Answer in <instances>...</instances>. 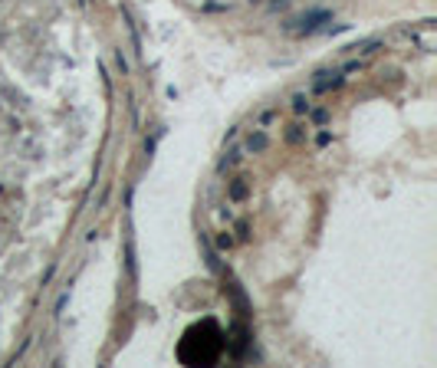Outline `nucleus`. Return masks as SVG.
<instances>
[{
	"label": "nucleus",
	"instance_id": "nucleus-3",
	"mask_svg": "<svg viewBox=\"0 0 437 368\" xmlns=\"http://www.w3.org/2000/svg\"><path fill=\"white\" fill-rule=\"evenodd\" d=\"M250 148H253V152L266 148V135H253V138H250Z\"/></svg>",
	"mask_w": 437,
	"mask_h": 368
},
{
	"label": "nucleus",
	"instance_id": "nucleus-1",
	"mask_svg": "<svg viewBox=\"0 0 437 368\" xmlns=\"http://www.w3.org/2000/svg\"><path fill=\"white\" fill-rule=\"evenodd\" d=\"M319 20H329V13H326V10H319V13H309V17H303V30H306V33H309V30H316V23H319Z\"/></svg>",
	"mask_w": 437,
	"mask_h": 368
},
{
	"label": "nucleus",
	"instance_id": "nucleus-2",
	"mask_svg": "<svg viewBox=\"0 0 437 368\" xmlns=\"http://www.w3.org/2000/svg\"><path fill=\"white\" fill-rule=\"evenodd\" d=\"M230 197H233V201L247 197V184H243V181H233V184H230Z\"/></svg>",
	"mask_w": 437,
	"mask_h": 368
},
{
	"label": "nucleus",
	"instance_id": "nucleus-4",
	"mask_svg": "<svg viewBox=\"0 0 437 368\" xmlns=\"http://www.w3.org/2000/svg\"><path fill=\"white\" fill-rule=\"evenodd\" d=\"M293 108H296V112H309V102H306V99H303V96H296Z\"/></svg>",
	"mask_w": 437,
	"mask_h": 368
}]
</instances>
